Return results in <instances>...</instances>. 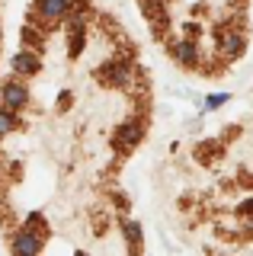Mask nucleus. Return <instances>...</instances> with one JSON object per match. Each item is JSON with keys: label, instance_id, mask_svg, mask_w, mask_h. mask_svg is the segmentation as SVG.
I'll return each mask as SVG.
<instances>
[{"label": "nucleus", "instance_id": "f257e3e1", "mask_svg": "<svg viewBox=\"0 0 253 256\" xmlns=\"http://www.w3.org/2000/svg\"><path fill=\"white\" fill-rule=\"evenodd\" d=\"M68 13H70V0H36L29 20L45 29V26H54L58 20H68Z\"/></svg>", "mask_w": 253, "mask_h": 256}, {"label": "nucleus", "instance_id": "f03ea898", "mask_svg": "<svg viewBox=\"0 0 253 256\" xmlns=\"http://www.w3.org/2000/svg\"><path fill=\"white\" fill-rule=\"evenodd\" d=\"M0 106L6 109H26L29 106V86L22 80H4L0 84Z\"/></svg>", "mask_w": 253, "mask_h": 256}, {"label": "nucleus", "instance_id": "7ed1b4c3", "mask_svg": "<svg viewBox=\"0 0 253 256\" xmlns=\"http://www.w3.org/2000/svg\"><path fill=\"white\" fill-rule=\"evenodd\" d=\"M42 244H45V237L38 234V230L22 228V230H16V237H13L10 250L20 253V256H36V253H42Z\"/></svg>", "mask_w": 253, "mask_h": 256}, {"label": "nucleus", "instance_id": "20e7f679", "mask_svg": "<svg viewBox=\"0 0 253 256\" xmlns=\"http://www.w3.org/2000/svg\"><path fill=\"white\" fill-rule=\"evenodd\" d=\"M96 80L106 86H125L128 84V64L125 61H109L96 68Z\"/></svg>", "mask_w": 253, "mask_h": 256}, {"label": "nucleus", "instance_id": "39448f33", "mask_svg": "<svg viewBox=\"0 0 253 256\" xmlns=\"http://www.w3.org/2000/svg\"><path fill=\"white\" fill-rule=\"evenodd\" d=\"M144 138V122L141 118H125L116 132V148H135Z\"/></svg>", "mask_w": 253, "mask_h": 256}, {"label": "nucleus", "instance_id": "423d86ee", "mask_svg": "<svg viewBox=\"0 0 253 256\" xmlns=\"http://www.w3.org/2000/svg\"><path fill=\"white\" fill-rule=\"evenodd\" d=\"M38 70H42V58H38V52H32V48H22V52H16V58H13V74L36 77Z\"/></svg>", "mask_w": 253, "mask_h": 256}, {"label": "nucleus", "instance_id": "0eeeda50", "mask_svg": "<svg viewBox=\"0 0 253 256\" xmlns=\"http://www.w3.org/2000/svg\"><path fill=\"white\" fill-rule=\"evenodd\" d=\"M20 38H22V48H32V52H42V45H45V36H42V26L38 22H26L20 32Z\"/></svg>", "mask_w": 253, "mask_h": 256}, {"label": "nucleus", "instance_id": "6e6552de", "mask_svg": "<svg viewBox=\"0 0 253 256\" xmlns=\"http://www.w3.org/2000/svg\"><path fill=\"white\" fill-rule=\"evenodd\" d=\"M122 237H125V244H128L135 253L144 246V230H141L138 221H128V218H125V221H122Z\"/></svg>", "mask_w": 253, "mask_h": 256}, {"label": "nucleus", "instance_id": "1a4fd4ad", "mask_svg": "<svg viewBox=\"0 0 253 256\" xmlns=\"http://www.w3.org/2000/svg\"><path fill=\"white\" fill-rule=\"evenodd\" d=\"M173 58H176L180 64H186V68H192V64L199 61V54H196L192 42H176V45H173Z\"/></svg>", "mask_w": 253, "mask_h": 256}, {"label": "nucleus", "instance_id": "9d476101", "mask_svg": "<svg viewBox=\"0 0 253 256\" xmlns=\"http://www.w3.org/2000/svg\"><path fill=\"white\" fill-rule=\"evenodd\" d=\"M16 128H20L16 112L6 109V106H0V138H4V134H10V132H16Z\"/></svg>", "mask_w": 253, "mask_h": 256}, {"label": "nucleus", "instance_id": "9b49d317", "mask_svg": "<svg viewBox=\"0 0 253 256\" xmlns=\"http://www.w3.org/2000/svg\"><path fill=\"white\" fill-rule=\"evenodd\" d=\"M228 100H231V93H212V96H205V112H212V109H221V106H224V102Z\"/></svg>", "mask_w": 253, "mask_h": 256}, {"label": "nucleus", "instance_id": "f8f14e48", "mask_svg": "<svg viewBox=\"0 0 253 256\" xmlns=\"http://www.w3.org/2000/svg\"><path fill=\"white\" fill-rule=\"evenodd\" d=\"M224 48H228L231 54H240V52H244V36H237V32H231V36L224 38Z\"/></svg>", "mask_w": 253, "mask_h": 256}, {"label": "nucleus", "instance_id": "ddd939ff", "mask_svg": "<svg viewBox=\"0 0 253 256\" xmlns=\"http://www.w3.org/2000/svg\"><path fill=\"white\" fill-rule=\"evenodd\" d=\"M240 214H253V198H250V202H244V205H240Z\"/></svg>", "mask_w": 253, "mask_h": 256}]
</instances>
